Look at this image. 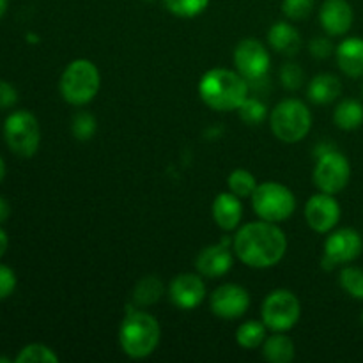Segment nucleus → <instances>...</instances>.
I'll use <instances>...</instances> for the list:
<instances>
[{"label":"nucleus","mask_w":363,"mask_h":363,"mask_svg":"<svg viewBox=\"0 0 363 363\" xmlns=\"http://www.w3.org/2000/svg\"><path fill=\"white\" fill-rule=\"evenodd\" d=\"M172 303L181 311H194L204 301L206 284L195 273H183L172 280L169 287Z\"/></svg>","instance_id":"4468645a"},{"label":"nucleus","mask_w":363,"mask_h":363,"mask_svg":"<svg viewBox=\"0 0 363 363\" xmlns=\"http://www.w3.org/2000/svg\"><path fill=\"white\" fill-rule=\"evenodd\" d=\"M7 247H9V238H7L6 230L0 227V257L7 252Z\"/></svg>","instance_id":"e433bc0d"},{"label":"nucleus","mask_w":363,"mask_h":363,"mask_svg":"<svg viewBox=\"0 0 363 363\" xmlns=\"http://www.w3.org/2000/svg\"><path fill=\"white\" fill-rule=\"evenodd\" d=\"M211 312L220 319H240L250 307V294L238 284H223L211 294Z\"/></svg>","instance_id":"ddd939ff"},{"label":"nucleus","mask_w":363,"mask_h":363,"mask_svg":"<svg viewBox=\"0 0 363 363\" xmlns=\"http://www.w3.org/2000/svg\"><path fill=\"white\" fill-rule=\"evenodd\" d=\"M4 140L7 147L21 158H30L41 144V128L34 113L16 110L4 123Z\"/></svg>","instance_id":"0eeeda50"},{"label":"nucleus","mask_w":363,"mask_h":363,"mask_svg":"<svg viewBox=\"0 0 363 363\" xmlns=\"http://www.w3.org/2000/svg\"><path fill=\"white\" fill-rule=\"evenodd\" d=\"M351 177V165L350 160L342 152L325 151L319 155L318 165L314 169V183L319 188V191L325 194H339L347 186Z\"/></svg>","instance_id":"1a4fd4ad"},{"label":"nucleus","mask_w":363,"mask_h":363,"mask_svg":"<svg viewBox=\"0 0 363 363\" xmlns=\"http://www.w3.org/2000/svg\"><path fill=\"white\" fill-rule=\"evenodd\" d=\"M163 6L174 16L195 18L208 9L209 0H163Z\"/></svg>","instance_id":"bb28decb"},{"label":"nucleus","mask_w":363,"mask_h":363,"mask_svg":"<svg viewBox=\"0 0 363 363\" xmlns=\"http://www.w3.org/2000/svg\"><path fill=\"white\" fill-rule=\"evenodd\" d=\"M272 131L279 140L296 144L303 140L312 128V113L300 99H284L269 116Z\"/></svg>","instance_id":"39448f33"},{"label":"nucleus","mask_w":363,"mask_h":363,"mask_svg":"<svg viewBox=\"0 0 363 363\" xmlns=\"http://www.w3.org/2000/svg\"><path fill=\"white\" fill-rule=\"evenodd\" d=\"M268 43L280 55L293 57L301 48L300 30L287 21H277L268 30Z\"/></svg>","instance_id":"6ab92c4d"},{"label":"nucleus","mask_w":363,"mask_h":363,"mask_svg":"<svg viewBox=\"0 0 363 363\" xmlns=\"http://www.w3.org/2000/svg\"><path fill=\"white\" fill-rule=\"evenodd\" d=\"M337 64L340 71L350 78L363 77V39L347 38L337 46Z\"/></svg>","instance_id":"a211bd4d"},{"label":"nucleus","mask_w":363,"mask_h":363,"mask_svg":"<svg viewBox=\"0 0 363 363\" xmlns=\"http://www.w3.org/2000/svg\"><path fill=\"white\" fill-rule=\"evenodd\" d=\"M269 53L261 41L247 38L234 50V66L243 78L250 82L264 80L269 71Z\"/></svg>","instance_id":"9b49d317"},{"label":"nucleus","mask_w":363,"mask_h":363,"mask_svg":"<svg viewBox=\"0 0 363 363\" xmlns=\"http://www.w3.org/2000/svg\"><path fill=\"white\" fill-rule=\"evenodd\" d=\"M266 330L268 326L261 321H247L236 330V342L245 350H255L261 347L266 340Z\"/></svg>","instance_id":"b1692460"},{"label":"nucleus","mask_w":363,"mask_h":363,"mask_svg":"<svg viewBox=\"0 0 363 363\" xmlns=\"http://www.w3.org/2000/svg\"><path fill=\"white\" fill-rule=\"evenodd\" d=\"M213 218H215L216 225L225 233L238 229L243 216V206L238 195L230 194H220L216 195L215 202H213Z\"/></svg>","instance_id":"f3484780"},{"label":"nucleus","mask_w":363,"mask_h":363,"mask_svg":"<svg viewBox=\"0 0 363 363\" xmlns=\"http://www.w3.org/2000/svg\"><path fill=\"white\" fill-rule=\"evenodd\" d=\"M162 330L158 319L149 312L138 311L135 305H130L119 330V342L124 353L130 358H147L155 353L160 344Z\"/></svg>","instance_id":"7ed1b4c3"},{"label":"nucleus","mask_w":363,"mask_h":363,"mask_svg":"<svg viewBox=\"0 0 363 363\" xmlns=\"http://www.w3.org/2000/svg\"><path fill=\"white\" fill-rule=\"evenodd\" d=\"M333 123L344 131H353L363 124V105L357 99H344L333 110Z\"/></svg>","instance_id":"4be33fe9"},{"label":"nucleus","mask_w":363,"mask_h":363,"mask_svg":"<svg viewBox=\"0 0 363 363\" xmlns=\"http://www.w3.org/2000/svg\"><path fill=\"white\" fill-rule=\"evenodd\" d=\"M301 303L296 294L287 289H277L262 301V323L273 332H287L300 321Z\"/></svg>","instance_id":"6e6552de"},{"label":"nucleus","mask_w":363,"mask_h":363,"mask_svg":"<svg viewBox=\"0 0 363 363\" xmlns=\"http://www.w3.org/2000/svg\"><path fill=\"white\" fill-rule=\"evenodd\" d=\"M96 128H98V124H96V117L92 116V113L78 112L77 116H74L71 130H73V135L77 140L87 142L94 137Z\"/></svg>","instance_id":"c756f323"},{"label":"nucleus","mask_w":363,"mask_h":363,"mask_svg":"<svg viewBox=\"0 0 363 363\" xmlns=\"http://www.w3.org/2000/svg\"><path fill=\"white\" fill-rule=\"evenodd\" d=\"M362 323H363V314H362Z\"/></svg>","instance_id":"a19ab883"},{"label":"nucleus","mask_w":363,"mask_h":363,"mask_svg":"<svg viewBox=\"0 0 363 363\" xmlns=\"http://www.w3.org/2000/svg\"><path fill=\"white\" fill-rule=\"evenodd\" d=\"M305 220L308 227L319 234H326L337 227L340 220V204L332 194H315L305 204Z\"/></svg>","instance_id":"f8f14e48"},{"label":"nucleus","mask_w":363,"mask_h":363,"mask_svg":"<svg viewBox=\"0 0 363 363\" xmlns=\"http://www.w3.org/2000/svg\"><path fill=\"white\" fill-rule=\"evenodd\" d=\"M7 6H9V0H0V18H2L4 14H6Z\"/></svg>","instance_id":"4c0bfd02"},{"label":"nucleus","mask_w":363,"mask_h":363,"mask_svg":"<svg viewBox=\"0 0 363 363\" xmlns=\"http://www.w3.org/2000/svg\"><path fill=\"white\" fill-rule=\"evenodd\" d=\"M9 213H11L9 204H7V201H4V199L0 197V223L6 222V220L9 218Z\"/></svg>","instance_id":"c9c22d12"},{"label":"nucleus","mask_w":363,"mask_h":363,"mask_svg":"<svg viewBox=\"0 0 363 363\" xmlns=\"http://www.w3.org/2000/svg\"><path fill=\"white\" fill-rule=\"evenodd\" d=\"M165 293L163 282L155 275L144 277L137 282L133 289V305L135 307H151Z\"/></svg>","instance_id":"5701e85b"},{"label":"nucleus","mask_w":363,"mask_h":363,"mask_svg":"<svg viewBox=\"0 0 363 363\" xmlns=\"http://www.w3.org/2000/svg\"><path fill=\"white\" fill-rule=\"evenodd\" d=\"M339 284L351 298L363 300V269L357 266H344L340 269Z\"/></svg>","instance_id":"393cba45"},{"label":"nucleus","mask_w":363,"mask_h":363,"mask_svg":"<svg viewBox=\"0 0 363 363\" xmlns=\"http://www.w3.org/2000/svg\"><path fill=\"white\" fill-rule=\"evenodd\" d=\"M308 52H311V55L315 57V59H328V57L335 52V48H333V43L330 41L328 38L318 35V38H314L308 43Z\"/></svg>","instance_id":"72a5a7b5"},{"label":"nucleus","mask_w":363,"mask_h":363,"mask_svg":"<svg viewBox=\"0 0 363 363\" xmlns=\"http://www.w3.org/2000/svg\"><path fill=\"white\" fill-rule=\"evenodd\" d=\"M241 121L248 126H259V124L264 123L266 116H268V108H266L264 103L257 98H247L238 108Z\"/></svg>","instance_id":"c85d7f7f"},{"label":"nucleus","mask_w":363,"mask_h":363,"mask_svg":"<svg viewBox=\"0 0 363 363\" xmlns=\"http://www.w3.org/2000/svg\"><path fill=\"white\" fill-rule=\"evenodd\" d=\"M305 73L301 69L300 64L287 62L284 64L280 69V84L287 89V91H298L303 85Z\"/></svg>","instance_id":"7c9ffc66"},{"label":"nucleus","mask_w":363,"mask_h":363,"mask_svg":"<svg viewBox=\"0 0 363 363\" xmlns=\"http://www.w3.org/2000/svg\"><path fill=\"white\" fill-rule=\"evenodd\" d=\"M363 252V240L360 233L350 227L335 230L325 241V255H323V268L333 269L337 266L350 264L357 261Z\"/></svg>","instance_id":"9d476101"},{"label":"nucleus","mask_w":363,"mask_h":363,"mask_svg":"<svg viewBox=\"0 0 363 363\" xmlns=\"http://www.w3.org/2000/svg\"><path fill=\"white\" fill-rule=\"evenodd\" d=\"M250 199L255 215L272 223L286 222L296 209V199H294L293 191L284 184L273 183V181L257 184Z\"/></svg>","instance_id":"423d86ee"},{"label":"nucleus","mask_w":363,"mask_h":363,"mask_svg":"<svg viewBox=\"0 0 363 363\" xmlns=\"http://www.w3.org/2000/svg\"><path fill=\"white\" fill-rule=\"evenodd\" d=\"M16 363H57L59 362V357L50 350L45 344H28L23 350L18 353V357L14 358Z\"/></svg>","instance_id":"a878e982"},{"label":"nucleus","mask_w":363,"mask_h":363,"mask_svg":"<svg viewBox=\"0 0 363 363\" xmlns=\"http://www.w3.org/2000/svg\"><path fill=\"white\" fill-rule=\"evenodd\" d=\"M262 357L269 363H291L296 354L294 342L284 332H275V335L266 337L262 344Z\"/></svg>","instance_id":"412c9836"},{"label":"nucleus","mask_w":363,"mask_h":363,"mask_svg":"<svg viewBox=\"0 0 363 363\" xmlns=\"http://www.w3.org/2000/svg\"><path fill=\"white\" fill-rule=\"evenodd\" d=\"M18 103V92L9 82L0 80V108H11Z\"/></svg>","instance_id":"f704fd0d"},{"label":"nucleus","mask_w":363,"mask_h":363,"mask_svg":"<svg viewBox=\"0 0 363 363\" xmlns=\"http://www.w3.org/2000/svg\"><path fill=\"white\" fill-rule=\"evenodd\" d=\"M229 245L233 241L222 240L220 243L206 247L195 259V268L202 277L208 279H220L233 268V254H230Z\"/></svg>","instance_id":"2eb2a0df"},{"label":"nucleus","mask_w":363,"mask_h":363,"mask_svg":"<svg viewBox=\"0 0 363 363\" xmlns=\"http://www.w3.org/2000/svg\"><path fill=\"white\" fill-rule=\"evenodd\" d=\"M342 92V84L332 73H321L314 77L308 84L307 96L315 105H330L335 101Z\"/></svg>","instance_id":"aec40b11"},{"label":"nucleus","mask_w":363,"mask_h":363,"mask_svg":"<svg viewBox=\"0 0 363 363\" xmlns=\"http://www.w3.org/2000/svg\"><path fill=\"white\" fill-rule=\"evenodd\" d=\"M149 2H152V0H149Z\"/></svg>","instance_id":"79ce46f5"},{"label":"nucleus","mask_w":363,"mask_h":363,"mask_svg":"<svg viewBox=\"0 0 363 363\" xmlns=\"http://www.w3.org/2000/svg\"><path fill=\"white\" fill-rule=\"evenodd\" d=\"M4 177H6V163H4V160L0 158V183H2Z\"/></svg>","instance_id":"58836bf2"},{"label":"nucleus","mask_w":363,"mask_h":363,"mask_svg":"<svg viewBox=\"0 0 363 363\" xmlns=\"http://www.w3.org/2000/svg\"><path fill=\"white\" fill-rule=\"evenodd\" d=\"M101 85L99 69L87 59L69 62L60 77V94L69 105L84 106L96 98Z\"/></svg>","instance_id":"20e7f679"},{"label":"nucleus","mask_w":363,"mask_h":363,"mask_svg":"<svg viewBox=\"0 0 363 363\" xmlns=\"http://www.w3.org/2000/svg\"><path fill=\"white\" fill-rule=\"evenodd\" d=\"M233 250L248 268H273L287 252V238L277 223L250 222L240 227L233 238Z\"/></svg>","instance_id":"f257e3e1"},{"label":"nucleus","mask_w":363,"mask_h":363,"mask_svg":"<svg viewBox=\"0 0 363 363\" xmlns=\"http://www.w3.org/2000/svg\"><path fill=\"white\" fill-rule=\"evenodd\" d=\"M354 21L353 7L347 0H325L319 9V23L328 35H344Z\"/></svg>","instance_id":"dca6fc26"},{"label":"nucleus","mask_w":363,"mask_h":363,"mask_svg":"<svg viewBox=\"0 0 363 363\" xmlns=\"http://www.w3.org/2000/svg\"><path fill=\"white\" fill-rule=\"evenodd\" d=\"M229 190L233 191L234 195H238L240 199L252 197V194L257 188V181H255V176L252 172L245 169H236L229 176Z\"/></svg>","instance_id":"cd10ccee"},{"label":"nucleus","mask_w":363,"mask_h":363,"mask_svg":"<svg viewBox=\"0 0 363 363\" xmlns=\"http://www.w3.org/2000/svg\"><path fill=\"white\" fill-rule=\"evenodd\" d=\"M0 362H4V363H9L11 360H9V358H0Z\"/></svg>","instance_id":"ea45409f"},{"label":"nucleus","mask_w":363,"mask_h":363,"mask_svg":"<svg viewBox=\"0 0 363 363\" xmlns=\"http://www.w3.org/2000/svg\"><path fill=\"white\" fill-rule=\"evenodd\" d=\"M199 94L209 108L216 112H233L248 98V80L238 71L215 67L201 78Z\"/></svg>","instance_id":"f03ea898"},{"label":"nucleus","mask_w":363,"mask_h":363,"mask_svg":"<svg viewBox=\"0 0 363 363\" xmlns=\"http://www.w3.org/2000/svg\"><path fill=\"white\" fill-rule=\"evenodd\" d=\"M16 273L6 264H0V300H6L16 289Z\"/></svg>","instance_id":"473e14b6"},{"label":"nucleus","mask_w":363,"mask_h":363,"mask_svg":"<svg viewBox=\"0 0 363 363\" xmlns=\"http://www.w3.org/2000/svg\"><path fill=\"white\" fill-rule=\"evenodd\" d=\"M314 9V0H284L282 11L289 20H307Z\"/></svg>","instance_id":"2f4dec72"}]
</instances>
